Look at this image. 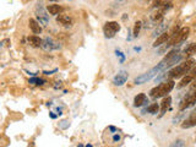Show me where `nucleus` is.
<instances>
[{"instance_id":"nucleus-1","label":"nucleus","mask_w":196,"mask_h":147,"mask_svg":"<svg viewBox=\"0 0 196 147\" xmlns=\"http://www.w3.org/2000/svg\"><path fill=\"white\" fill-rule=\"evenodd\" d=\"M196 65V60L192 58H189L186 60L181 64H179L178 66L171 69L168 72H167V79H178V77H181L184 75H186L188 72H190V70Z\"/></svg>"},{"instance_id":"nucleus-2","label":"nucleus","mask_w":196,"mask_h":147,"mask_svg":"<svg viewBox=\"0 0 196 147\" xmlns=\"http://www.w3.org/2000/svg\"><path fill=\"white\" fill-rule=\"evenodd\" d=\"M189 32H190L189 27H183V28L179 29V31H175V32L168 38V41L164 43V47L161 48V49L158 50V53H163L164 50H167L168 48H171V47H173V45H175V44L180 45V43L184 42V41L188 38Z\"/></svg>"},{"instance_id":"nucleus-3","label":"nucleus","mask_w":196,"mask_h":147,"mask_svg":"<svg viewBox=\"0 0 196 147\" xmlns=\"http://www.w3.org/2000/svg\"><path fill=\"white\" fill-rule=\"evenodd\" d=\"M174 86H175L174 79L166 80L164 82L161 83L159 86L152 88L151 92H150V95H151V97H153V98H156V99H157V98H161V97H164V96H167V95L173 90Z\"/></svg>"},{"instance_id":"nucleus-4","label":"nucleus","mask_w":196,"mask_h":147,"mask_svg":"<svg viewBox=\"0 0 196 147\" xmlns=\"http://www.w3.org/2000/svg\"><path fill=\"white\" fill-rule=\"evenodd\" d=\"M161 72H163V68H162V65H161V64H157L154 68H152V69H151V70H148L147 72H145V74H142V75L137 76V77L134 80V83H135V85H142V83H146L147 81H150L151 79H153L156 75H158V74H161Z\"/></svg>"},{"instance_id":"nucleus-5","label":"nucleus","mask_w":196,"mask_h":147,"mask_svg":"<svg viewBox=\"0 0 196 147\" xmlns=\"http://www.w3.org/2000/svg\"><path fill=\"white\" fill-rule=\"evenodd\" d=\"M35 14H36V17H37V20H38V22L41 25L48 26V23H49V16H48V12H47L46 8L43 6V3L42 2H38L36 4Z\"/></svg>"},{"instance_id":"nucleus-6","label":"nucleus","mask_w":196,"mask_h":147,"mask_svg":"<svg viewBox=\"0 0 196 147\" xmlns=\"http://www.w3.org/2000/svg\"><path fill=\"white\" fill-rule=\"evenodd\" d=\"M120 29V25L115 21H110V22H107L103 27V32H104V37L106 38H113L117 32H119Z\"/></svg>"},{"instance_id":"nucleus-7","label":"nucleus","mask_w":196,"mask_h":147,"mask_svg":"<svg viewBox=\"0 0 196 147\" xmlns=\"http://www.w3.org/2000/svg\"><path fill=\"white\" fill-rule=\"evenodd\" d=\"M44 50H48V52H52V50H59L61 48L60 43L56 42L54 38L52 37H46L44 39H42V45H41Z\"/></svg>"},{"instance_id":"nucleus-8","label":"nucleus","mask_w":196,"mask_h":147,"mask_svg":"<svg viewBox=\"0 0 196 147\" xmlns=\"http://www.w3.org/2000/svg\"><path fill=\"white\" fill-rule=\"evenodd\" d=\"M175 31H178V26L173 28V31H172L171 33H169V32H163L162 35H159V36L156 38V41L153 42V47L157 48V47H159V45H162V44H164V43L168 41V38H169Z\"/></svg>"},{"instance_id":"nucleus-9","label":"nucleus","mask_w":196,"mask_h":147,"mask_svg":"<svg viewBox=\"0 0 196 147\" xmlns=\"http://www.w3.org/2000/svg\"><path fill=\"white\" fill-rule=\"evenodd\" d=\"M127 77H129L127 71H125V70H120V71L114 76V79H113V85H114V86H118V87L124 86V85H125V82L127 81Z\"/></svg>"},{"instance_id":"nucleus-10","label":"nucleus","mask_w":196,"mask_h":147,"mask_svg":"<svg viewBox=\"0 0 196 147\" xmlns=\"http://www.w3.org/2000/svg\"><path fill=\"white\" fill-rule=\"evenodd\" d=\"M195 125H196V108L191 112V114H190V116L188 118V119L181 123V128L183 129H189V128H192Z\"/></svg>"},{"instance_id":"nucleus-11","label":"nucleus","mask_w":196,"mask_h":147,"mask_svg":"<svg viewBox=\"0 0 196 147\" xmlns=\"http://www.w3.org/2000/svg\"><path fill=\"white\" fill-rule=\"evenodd\" d=\"M28 26H29V29L35 35H39L42 32V26L39 25L38 21H36L35 18H29L28 20Z\"/></svg>"},{"instance_id":"nucleus-12","label":"nucleus","mask_w":196,"mask_h":147,"mask_svg":"<svg viewBox=\"0 0 196 147\" xmlns=\"http://www.w3.org/2000/svg\"><path fill=\"white\" fill-rule=\"evenodd\" d=\"M148 101H147V98H146V95L145 93H139L136 97H135V99H134V107H141V105H144L145 103H147Z\"/></svg>"},{"instance_id":"nucleus-13","label":"nucleus","mask_w":196,"mask_h":147,"mask_svg":"<svg viewBox=\"0 0 196 147\" xmlns=\"http://www.w3.org/2000/svg\"><path fill=\"white\" fill-rule=\"evenodd\" d=\"M56 21L64 26H70L73 23V18L69 16V15H59L56 17Z\"/></svg>"},{"instance_id":"nucleus-14","label":"nucleus","mask_w":196,"mask_h":147,"mask_svg":"<svg viewBox=\"0 0 196 147\" xmlns=\"http://www.w3.org/2000/svg\"><path fill=\"white\" fill-rule=\"evenodd\" d=\"M194 80V76L191 75V74H189V75H184V77L181 79V81L178 83V88H183V87H186L188 85H190L191 83V81Z\"/></svg>"},{"instance_id":"nucleus-15","label":"nucleus","mask_w":196,"mask_h":147,"mask_svg":"<svg viewBox=\"0 0 196 147\" xmlns=\"http://www.w3.org/2000/svg\"><path fill=\"white\" fill-rule=\"evenodd\" d=\"M28 44L33 48H38L42 45V39L37 36H31V37H28Z\"/></svg>"},{"instance_id":"nucleus-16","label":"nucleus","mask_w":196,"mask_h":147,"mask_svg":"<svg viewBox=\"0 0 196 147\" xmlns=\"http://www.w3.org/2000/svg\"><path fill=\"white\" fill-rule=\"evenodd\" d=\"M195 53H196V43H191V44H189V45L184 49L183 55H184V56H186V58H189V56L194 55Z\"/></svg>"},{"instance_id":"nucleus-17","label":"nucleus","mask_w":196,"mask_h":147,"mask_svg":"<svg viewBox=\"0 0 196 147\" xmlns=\"http://www.w3.org/2000/svg\"><path fill=\"white\" fill-rule=\"evenodd\" d=\"M168 28V25H166L164 22H162L161 25H157V28L153 31V33H152V36L153 37H158L159 35H162L163 32H166V29Z\"/></svg>"},{"instance_id":"nucleus-18","label":"nucleus","mask_w":196,"mask_h":147,"mask_svg":"<svg viewBox=\"0 0 196 147\" xmlns=\"http://www.w3.org/2000/svg\"><path fill=\"white\" fill-rule=\"evenodd\" d=\"M171 103H172V98H171L169 96L163 99V102H162V104H161V114H164V113L167 112V109L169 108Z\"/></svg>"},{"instance_id":"nucleus-19","label":"nucleus","mask_w":196,"mask_h":147,"mask_svg":"<svg viewBox=\"0 0 196 147\" xmlns=\"http://www.w3.org/2000/svg\"><path fill=\"white\" fill-rule=\"evenodd\" d=\"M47 11L50 15H59L60 11H61V6H59L56 4H52V5H48L47 6Z\"/></svg>"},{"instance_id":"nucleus-20","label":"nucleus","mask_w":196,"mask_h":147,"mask_svg":"<svg viewBox=\"0 0 196 147\" xmlns=\"http://www.w3.org/2000/svg\"><path fill=\"white\" fill-rule=\"evenodd\" d=\"M169 3H172V0H153V9L162 8V6H164Z\"/></svg>"},{"instance_id":"nucleus-21","label":"nucleus","mask_w":196,"mask_h":147,"mask_svg":"<svg viewBox=\"0 0 196 147\" xmlns=\"http://www.w3.org/2000/svg\"><path fill=\"white\" fill-rule=\"evenodd\" d=\"M141 28H142V22H141V21H136V22H135V26H134V31H133L134 38H137V37H139Z\"/></svg>"},{"instance_id":"nucleus-22","label":"nucleus","mask_w":196,"mask_h":147,"mask_svg":"<svg viewBox=\"0 0 196 147\" xmlns=\"http://www.w3.org/2000/svg\"><path fill=\"white\" fill-rule=\"evenodd\" d=\"M146 112L150 113V114H157V113L159 112V105H158L157 103H153V104H151L150 107H147Z\"/></svg>"},{"instance_id":"nucleus-23","label":"nucleus","mask_w":196,"mask_h":147,"mask_svg":"<svg viewBox=\"0 0 196 147\" xmlns=\"http://www.w3.org/2000/svg\"><path fill=\"white\" fill-rule=\"evenodd\" d=\"M29 83L31 85H43V83H46V81L42 79H38V77H32V79H29Z\"/></svg>"},{"instance_id":"nucleus-24","label":"nucleus","mask_w":196,"mask_h":147,"mask_svg":"<svg viewBox=\"0 0 196 147\" xmlns=\"http://www.w3.org/2000/svg\"><path fill=\"white\" fill-rule=\"evenodd\" d=\"M172 146H181L183 147V146H185V142L183 140H177L174 143H172Z\"/></svg>"},{"instance_id":"nucleus-25","label":"nucleus","mask_w":196,"mask_h":147,"mask_svg":"<svg viewBox=\"0 0 196 147\" xmlns=\"http://www.w3.org/2000/svg\"><path fill=\"white\" fill-rule=\"evenodd\" d=\"M190 71H191L190 74H191V75L194 76V79H195V77H196V66H195V68H194L192 70H190Z\"/></svg>"},{"instance_id":"nucleus-26","label":"nucleus","mask_w":196,"mask_h":147,"mask_svg":"<svg viewBox=\"0 0 196 147\" xmlns=\"http://www.w3.org/2000/svg\"><path fill=\"white\" fill-rule=\"evenodd\" d=\"M113 140H114V141L117 142V141H120V140H121V137H120L119 135H114V137H113Z\"/></svg>"},{"instance_id":"nucleus-27","label":"nucleus","mask_w":196,"mask_h":147,"mask_svg":"<svg viewBox=\"0 0 196 147\" xmlns=\"http://www.w3.org/2000/svg\"><path fill=\"white\" fill-rule=\"evenodd\" d=\"M109 130H110V131H117V129H115L114 126H109Z\"/></svg>"},{"instance_id":"nucleus-28","label":"nucleus","mask_w":196,"mask_h":147,"mask_svg":"<svg viewBox=\"0 0 196 147\" xmlns=\"http://www.w3.org/2000/svg\"><path fill=\"white\" fill-rule=\"evenodd\" d=\"M50 118H53V119H55L56 115H55V114H53V113H50Z\"/></svg>"},{"instance_id":"nucleus-29","label":"nucleus","mask_w":196,"mask_h":147,"mask_svg":"<svg viewBox=\"0 0 196 147\" xmlns=\"http://www.w3.org/2000/svg\"><path fill=\"white\" fill-rule=\"evenodd\" d=\"M50 2H59V0H50Z\"/></svg>"},{"instance_id":"nucleus-30","label":"nucleus","mask_w":196,"mask_h":147,"mask_svg":"<svg viewBox=\"0 0 196 147\" xmlns=\"http://www.w3.org/2000/svg\"><path fill=\"white\" fill-rule=\"evenodd\" d=\"M147 2H148V0H147Z\"/></svg>"}]
</instances>
